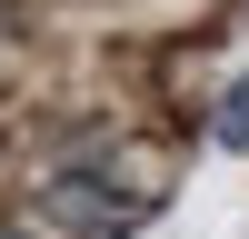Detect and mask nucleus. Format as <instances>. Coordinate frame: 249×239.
<instances>
[{
    "label": "nucleus",
    "mask_w": 249,
    "mask_h": 239,
    "mask_svg": "<svg viewBox=\"0 0 249 239\" xmlns=\"http://www.w3.org/2000/svg\"><path fill=\"white\" fill-rule=\"evenodd\" d=\"M0 30H10V0H0Z\"/></svg>",
    "instance_id": "7ed1b4c3"
},
{
    "label": "nucleus",
    "mask_w": 249,
    "mask_h": 239,
    "mask_svg": "<svg viewBox=\"0 0 249 239\" xmlns=\"http://www.w3.org/2000/svg\"><path fill=\"white\" fill-rule=\"evenodd\" d=\"M10 239H20V229H10Z\"/></svg>",
    "instance_id": "20e7f679"
},
{
    "label": "nucleus",
    "mask_w": 249,
    "mask_h": 239,
    "mask_svg": "<svg viewBox=\"0 0 249 239\" xmlns=\"http://www.w3.org/2000/svg\"><path fill=\"white\" fill-rule=\"evenodd\" d=\"M219 150H249V80H230V90H219Z\"/></svg>",
    "instance_id": "f03ea898"
},
{
    "label": "nucleus",
    "mask_w": 249,
    "mask_h": 239,
    "mask_svg": "<svg viewBox=\"0 0 249 239\" xmlns=\"http://www.w3.org/2000/svg\"><path fill=\"white\" fill-rule=\"evenodd\" d=\"M140 209H150V199H130L120 179H100V170H60L50 189H40V219H50L60 239H110V229H130Z\"/></svg>",
    "instance_id": "f257e3e1"
}]
</instances>
